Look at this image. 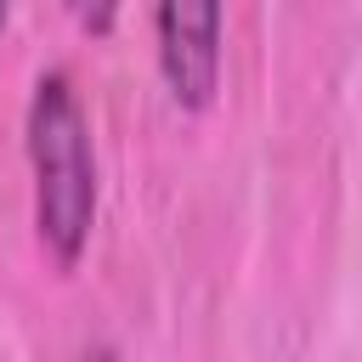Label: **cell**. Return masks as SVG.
Returning a JSON list of instances; mask_svg holds the SVG:
<instances>
[{
	"label": "cell",
	"mask_w": 362,
	"mask_h": 362,
	"mask_svg": "<svg viewBox=\"0 0 362 362\" xmlns=\"http://www.w3.org/2000/svg\"><path fill=\"white\" fill-rule=\"evenodd\" d=\"M79 362H119V356H113V351H85Z\"/></svg>",
	"instance_id": "4"
},
{
	"label": "cell",
	"mask_w": 362,
	"mask_h": 362,
	"mask_svg": "<svg viewBox=\"0 0 362 362\" xmlns=\"http://www.w3.org/2000/svg\"><path fill=\"white\" fill-rule=\"evenodd\" d=\"M62 6L85 34H113V23H119V0H62Z\"/></svg>",
	"instance_id": "3"
},
{
	"label": "cell",
	"mask_w": 362,
	"mask_h": 362,
	"mask_svg": "<svg viewBox=\"0 0 362 362\" xmlns=\"http://www.w3.org/2000/svg\"><path fill=\"white\" fill-rule=\"evenodd\" d=\"M226 0H153V51L175 107L204 113L221 90Z\"/></svg>",
	"instance_id": "2"
},
{
	"label": "cell",
	"mask_w": 362,
	"mask_h": 362,
	"mask_svg": "<svg viewBox=\"0 0 362 362\" xmlns=\"http://www.w3.org/2000/svg\"><path fill=\"white\" fill-rule=\"evenodd\" d=\"M6 11H11V0H0V34H6Z\"/></svg>",
	"instance_id": "5"
},
{
	"label": "cell",
	"mask_w": 362,
	"mask_h": 362,
	"mask_svg": "<svg viewBox=\"0 0 362 362\" xmlns=\"http://www.w3.org/2000/svg\"><path fill=\"white\" fill-rule=\"evenodd\" d=\"M23 147H28V175H34L40 249L62 272H74L96 226V141H90L85 102L62 68H45L28 90Z\"/></svg>",
	"instance_id": "1"
}]
</instances>
